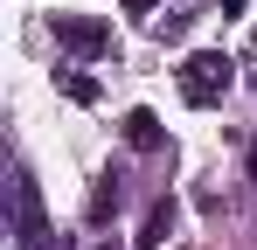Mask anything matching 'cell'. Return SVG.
I'll list each match as a JSON object with an SVG mask.
<instances>
[{
	"mask_svg": "<svg viewBox=\"0 0 257 250\" xmlns=\"http://www.w3.org/2000/svg\"><path fill=\"white\" fill-rule=\"evenodd\" d=\"M222 90H229V56L202 49V56L181 63V97H188V104H215Z\"/></svg>",
	"mask_w": 257,
	"mask_h": 250,
	"instance_id": "obj_1",
	"label": "cell"
},
{
	"mask_svg": "<svg viewBox=\"0 0 257 250\" xmlns=\"http://www.w3.org/2000/svg\"><path fill=\"white\" fill-rule=\"evenodd\" d=\"M14 222H21V250L42 243V202H35V181L14 174Z\"/></svg>",
	"mask_w": 257,
	"mask_h": 250,
	"instance_id": "obj_2",
	"label": "cell"
},
{
	"mask_svg": "<svg viewBox=\"0 0 257 250\" xmlns=\"http://www.w3.org/2000/svg\"><path fill=\"white\" fill-rule=\"evenodd\" d=\"M56 42H63V49H77V56H97L111 35H104L97 21H84V14H56Z\"/></svg>",
	"mask_w": 257,
	"mask_h": 250,
	"instance_id": "obj_3",
	"label": "cell"
},
{
	"mask_svg": "<svg viewBox=\"0 0 257 250\" xmlns=\"http://www.w3.org/2000/svg\"><path fill=\"white\" fill-rule=\"evenodd\" d=\"M153 125H160L153 111H132V118H125V139H132V146H153V139H160Z\"/></svg>",
	"mask_w": 257,
	"mask_h": 250,
	"instance_id": "obj_4",
	"label": "cell"
},
{
	"mask_svg": "<svg viewBox=\"0 0 257 250\" xmlns=\"http://www.w3.org/2000/svg\"><path fill=\"white\" fill-rule=\"evenodd\" d=\"M160 236H167V208H153V215H146V236H139V243L153 250V243H160Z\"/></svg>",
	"mask_w": 257,
	"mask_h": 250,
	"instance_id": "obj_5",
	"label": "cell"
},
{
	"mask_svg": "<svg viewBox=\"0 0 257 250\" xmlns=\"http://www.w3.org/2000/svg\"><path fill=\"white\" fill-rule=\"evenodd\" d=\"M125 7H153V0H125Z\"/></svg>",
	"mask_w": 257,
	"mask_h": 250,
	"instance_id": "obj_6",
	"label": "cell"
}]
</instances>
